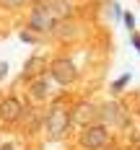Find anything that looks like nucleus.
I'll return each instance as SVG.
<instances>
[{
  "mask_svg": "<svg viewBox=\"0 0 140 150\" xmlns=\"http://www.w3.org/2000/svg\"><path fill=\"white\" fill-rule=\"evenodd\" d=\"M21 39H23V42H29V44H31V42H34V36H31L29 31H23V34H21Z\"/></svg>",
  "mask_w": 140,
  "mask_h": 150,
  "instance_id": "nucleus-16",
  "label": "nucleus"
},
{
  "mask_svg": "<svg viewBox=\"0 0 140 150\" xmlns=\"http://www.w3.org/2000/svg\"><path fill=\"white\" fill-rule=\"evenodd\" d=\"M0 119L3 122H16V119H23V106L18 98L8 96L0 101Z\"/></svg>",
  "mask_w": 140,
  "mask_h": 150,
  "instance_id": "nucleus-5",
  "label": "nucleus"
},
{
  "mask_svg": "<svg viewBox=\"0 0 140 150\" xmlns=\"http://www.w3.org/2000/svg\"><path fill=\"white\" fill-rule=\"evenodd\" d=\"M52 34H55V36H73V34H75V26H73L70 21H57V23L52 26Z\"/></svg>",
  "mask_w": 140,
  "mask_h": 150,
  "instance_id": "nucleus-11",
  "label": "nucleus"
},
{
  "mask_svg": "<svg viewBox=\"0 0 140 150\" xmlns=\"http://www.w3.org/2000/svg\"><path fill=\"white\" fill-rule=\"evenodd\" d=\"M99 117H104V122L109 124H127V114H124V109L117 101H109L99 109Z\"/></svg>",
  "mask_w": 140,
  "mask_h": 150,
  "instance_id": "nucleus-6",
  "label": "nucleus"
},
{
  "mask_svg": "<svg viewBox=\"0 0 140 150\" xmlns=\"http://www.w3.org/2000/svg\"><path fill=\"white\" fill-rule=\"evenodd\" d=\"M107 140H109L107 127H104V124H91V127L83 129V135H80V145H83L86 150H99V148L107 145Z\"/></svg>",
  "mask_w": 140,
  "mask_h": 150,
  "instance_id": "nucleus-2",
  "label": "nucleus"
},
{
  "mask_svg": "<svg viewBox=\"0 0 140 150\" xmlns=\"http://www.w3.org/2000/svg\"><path fill=\"white\" fill-rule=\"evenodd\" d=\"M124 23H127V29H132V26H135V21H132V16H130V13H124Z\"/></svg>",
  "mask_w": 140,
  "mask_h": 150,
  "instance_id": "nucleus-14",
  "label": "nucleus"
},
{
  "mask_svg": "<svg viewBox=\"0 0 140 150\" xmlns=\"http://www.w3.org/2000/svg\"><path fill=\"white\" fill-rule=\"evenodd\" d=\"M47 70V60L44 57H39V54H34L26 60L23 65V78H29V80H39V75Z\"/></svg>",
  "mask_w": 140,
  "mask_h": 150,
  "instance_id": "nucleus-7",
  "label": "nucleus"
},
{
  "mask_svg": "<svg viewBox=\"0 0 140 150\" xmlns=\"http://www.w3.org/2000/svg\"><path fill=\"white\" fill-rule=\"evenodd\" d=\"M44 96H47V83L39 78V80L31 83V88H29V101L31 104H39V101H44Z\"/></svg>",
  "mask_w": 140,
  "mask_h": 150,
  "instance_id": "nucleus-10",
  "label": "nucleus"
},
{
  "mask_svg": "<svg viewBox=\"0 0 140 150\" xmlns=\"http://www.w3.org/2000/svg\"><path fill=\"white\" fill-rule=\"evenodd\" d=\"M3 5H11V8H16V5H21V3H26V0H0Z\"/></svg>",
  "mask_w": 140,
  "mask_h": 150,
  "instance_id": "nucleus-13",
  "label": "nucleus"
},
{
  "mask_svg": "<svg viewBox=\"0 0 140 150\" xmlns=\"http://www.w3.org/2000/svg\"><path fill=\"white\" fill-rule=\"evenodd\" d=\"M70 119H73V114H70L62 104L52 106V111L47 114V132H49V137H52V140H60V137L68 132Z\"/></svg>",
  "mask_w": 140,
  "mask_h": 150,
  "instance_id": "nucleus-1",
  "label": "nucleus"
},
{
  "mask_svg": "<svg viewBox=\"0 0 140 150\" xmlns=\"http://www.w3.org/2000/svg\"><path fill=\"white\" fill-rule=\"evenodd\" d=\"M99 117V109L93 104H78V109L73 111V119L80 122V124H88V122H93Z\"/></svg>",
  "mask_w": 140,
  "mask_h": 150,
  "instance_id": "nucleus-9",
  "label": "nucleus"
},
{
  "mask_svg": "<svg viewBox=\"0 0 140 150\" xmlns=\"http://www.w3.org/2000/svg\"><path fill=\"white\" fill-rule=\"evenodd\" d=\"M49 75H52L57 83H62V86H70L78 78V70H75V65L68 60V57H60V60H55L49 65Z\"/></svg>",
  "mask_w": 140,
  "mask_h": 150,
  "instance_id": "nucleus-3",
  "label": "nucleus"
},
{
  "mask_svg": "<svg viewBox=\"0 0 140 150\" xmlns=\"http://www.w3.org/2000/svg\"><path fill=\"white\" fill-rule=\"evenodd\" d=\"M5 73H8V62H0V78H5Z\"/></svg>",
  "mask_w": 140,
  "mask_h": 150,
  "instance_id": "nucleus-15",
  "label": "nucleus"
},
{
  "mask_svg": "<svg viewBox=\"0 0 140 150\" xmlns=\"http://www.w3.org/2000/svg\"><path fill=\"white\" fill-rule=\"evenodd\" d=\"M49 11L55 16V21H68L73 13V5L70 0H49Z\"/></svg>",
  "mask_w": 140,
  "mask_h": 150,
  "instance_id": "nucleus-8",
  "label": "nucleus"
},
{
  "mask_svg": "<svg viewBox=\"0 0 140 150\" xmlns=\"http://www.w3.org/2000/svg\"><path fill=\"white\" fill-rule=\"evenodd\" d=\"M55 23H57V21H55V16H52V11H49V5L34 8V13H31V18H29V26L34 31H52Z\"/></svg>",
  "mask_w": 140,
  "mask_h": 150,
  "instance_id": "nucleus-4",
  "label": "nucleus"
},
{
  "mask_svg": "<svg viewBox=\"0 0 140 150\" xmlns=\"http://www.w3.org/2000/svg\"><path fill=\"white\" fill-rule=\"evenodd\" d=\"M132 44H135V49L140 52V34H135V36H132Z\"/></svg>",
  "mask_w": 140,
  "mask_h": 150,
  "instance_id": "nucleus-17",
  "label": "nucleus"
},
{
  "mask_svg": "<svg viewBox=\"0 0 140 150\" xmlns=\"http://www.w3.org/2000/svg\"><path fill=\"white\" fill-rule=\"evenodd\" d=\"M127 83H130V75H122V78H119V80H114V86H112V91H114V93H117V91H122L124 86H127Z\"/></svg>",
  "mask_w": 140,
  "mask_h": 150,
  "instance_id": "nucleus-12",
  "label": "nucleus"
},
{
  "mask_svg": "<svg viewBox=\"0 0 140 150\" xmlns=\"http://www.w3.org/2000/svg\"><path fill=\"white\" fill-rule=\"evenodd\" d=\"M132 150H140V148H132Z\"/></svg>",
  "mask_w": 140,
  "mask_h": 150,
  "instance_id": "nucleus-18",
  "label": "nucleus"
}]
</instances>
